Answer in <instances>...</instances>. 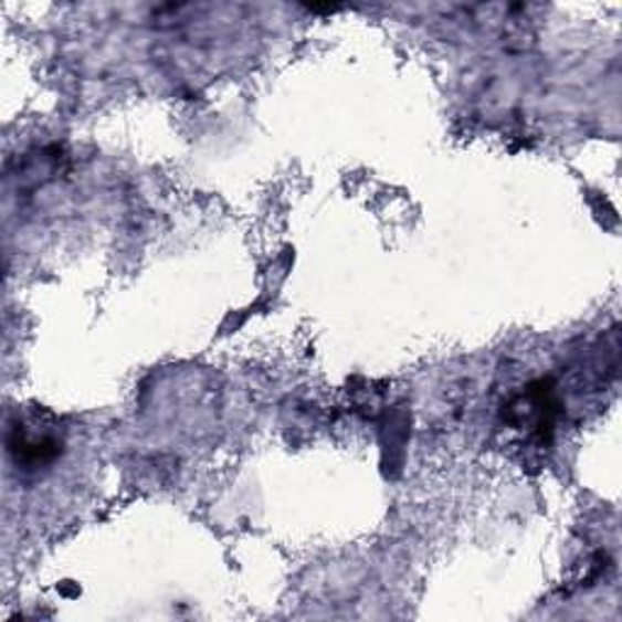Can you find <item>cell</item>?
Wrapping results in <instances>:
<instances>
[{"label": "cell", "mask_w": 622, "mask_h": 622, "mask_svg": "<svg viewBox=\"0 0 622 622\" xmlns=\"http://www.w3.org/2000/svg\"><path fill=\"white\" fill-rule=\"evenodd\" d=\"M59 447L61 443L54 435L40 433L36 429H24V425L12 429L10 435V453L18 457V465H46V462H52L59 455Z\"/></svg>", "instance_id": "cell-1"}]
</instances>
